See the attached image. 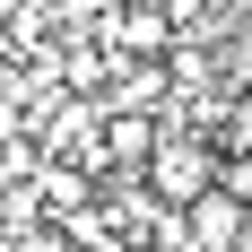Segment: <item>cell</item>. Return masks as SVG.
Listing matches in <instances>:
<instances>
[{"label": "cell", "mask_w": 252, "mask_h": 252, "mask_svg": "<svg viewBox=\"0 0 252 252\" xmlns=\"http://www.w3.org/2000/svg\"><path fill=\"white\" fill-rule=\"evenodd\" d=\"M209 183H218V139H209V130H183V139H157V157L139 165V191H148V200H165V209L200 200Z\"/></svg>", "instance_id": "cell-1"}, {"label": "cell", "mask_w": 252, "mask_h": 252, "mask_svg": "<svg viewBox=\"0 0 252 252\" xmlns=\"http://www.w3.org/2000/svg\"><path fill=\"white\" fill-rule=\"evenodd\" d=\"M174 226H183V252H244L252 209H244V200H226V191L209 183L200 200H183V209H174Z\"/></svg>", "instance_id": "cell-2"}, {"label": "cell", "mask_w": 252, "mask_h": 252, "mask_svg": "<svg viewBox=\"0 0 252 252\" xmlns=\"http://www.w3.org/2000/svg\"><path fill=\"white\" fill-rule=\"evenodd\" d=\"M157 139H165V122H157V113H104V122H96L104 174H139V165L157 157Z\"/></svg>", "instance_id": "cell-3"}, {"label": "cell", "mask_w": 252, "mask_h": 252, "mask_svg": "<svg viewBox=\"0 0 252 252\" xmlns=\"http://www.w3.org/2000/svg\"><path fill=\"white\" fill-rule=\"evenodd\" d=\"M218 191L252 209V148H218Z\"/></svg>", "instance_id": "cell-4"}, {"label": "cell", "mask_w": 252, "mask_h": 252, "mask_svg": "<svg viewBox=\"0 0 252 252\" xmlns=\"http://www.w3.org/2000/svg\"><path fill=\"white\" fill-rule=\"evenodd\" d=\"M218 148H252V96L235 104V122H226V139H218Z\"/></svg>", "instance_id": "cell-5"}, {"label": "cell", "mask_w": 252, "mask_h": 252, "mask_svg": "<svg viewBox=\"0 0 252 252\" xmlns=\"http://www.w3.org/2000/svg\"><path fill=\"white\" fill-rule=\"evenodd\" d=\"M52 9H61V18H104L113 0H52Z\"/></svg>", "instance_id": "cell-6"}, {"label": "cell", "mask_w": 252, "mask_h": 252, "mask_svg": "<svg viewBox=\"0 0 252 252\" xmlns=\"http://www.w3.org/2000/svg\"><path fill=\"white\" fill-rule=\"evenodd\" d=\"M0 252H26V244H18V226H0Z\"/></svg>", "instance_id": "cell-7"}, {"label": "cell", "mask_w": 252, "mask_h": 252, "mask_svg": "<svg viewBox=\"0 0 252 252\" xmlns=\"http://www.w3.org/2000/svg\"><path fill=\"white\" fill-rule=\"evenodd\" d=\"M0 148H9V130H0Z\"/></svg>", "instance_id": "cell-8"}]
</instances>
